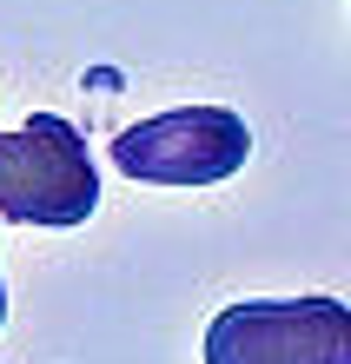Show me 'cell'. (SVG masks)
I'll return each instance as SVG.
<instances>
[{
  "label": "cell",
  "mask_w": 351,
  "mask_h": 364,
  "mask_svg": "<svg viewBox=\"0 0 351 364\" xmlns=\"http://www.w3.org/2000/svg\"><path fill=\"white\" fill-rule=\"evenodd\" d=\"M206 364H351L345 298H239L206 325Z\"/></svg>",
  "instance_id": "cell-2"
},
{
  "label": "cell",
  "mask_w": 351,
  "mask_h": 364,
  "mask_svg": "<svg viewBox=\"0 0 351 364\" xmlns=\"http://www.w3.org/2000/svg\"><path fill=\"white\" fill-rule=\"evenodd\" d=\"M252 159V133L232 106H179L152 113L113 139V166L146 186H219Z\"/></svg>",
  "instance_id": "cell-3"
},
{
  "label": "cell",
  "mask_w": 351,
  "mask_h": 364,
  "mask_svg": "<svg viewBox=\"0 0 351 364\" xmlns=\"http://www.w3.org/2000/svg\"><path fill=\"white\" fill-rule=\"evenodd\" d=\"M100 212V173L73 119L33 113L20 133H0V219L14 225H86Z\"/></svg>",
  "instance_id": "cell-1"
},
{
  "label": "cell",
  "mask_w": 351,
  "mask_h": 364,
  "mask_svg": "<svg viewBox=\"0 0 351 364\" xmlns=\"http://www.w3.org/2000/svg\"><path fill=\"white\" fill-rule=\"evenodd\" d=\"M0 325H7V285H0Z\"/></svg>",
  "instance_id": "cell-4"
}]
</instances>
